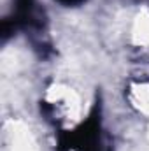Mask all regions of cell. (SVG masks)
I'll list each match as a JSON object with an SVG mask.
<instances>
[{"mask_svg": "<svg viewBox=\"0 0 149 151\" xmlns=\"http://www.w3.org/2000/svg\"><path fill=\"white\" fill-rule=\"evenodd\" d=\"M58 2H62V4H65V5H77V4H81L82 0H58Z\"/></svg>", "mask_w": 149, "mask_h": 151, "instance_id": "obj_1", "label": "cell"}]
</instances>
